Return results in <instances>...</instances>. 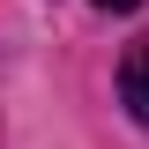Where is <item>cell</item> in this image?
<instances>
[{"label":"cell","mask_w":149,"mask_h":149,"mask_svg":"<svg viewBox=\"0 0 149 149\" xmlns=\"http://www.w3.org/2000/svg\"><path fill=\"white\" fill-rule=\"evenodd\" d=\"M119 104L149 127V45H134V52L119 60Z\"/></svg>","instance_id":"6da1fadb"},{"label":"cell","mask_w":149,"mask_h":149,"mask_svg":"<svg viewBox=\"0 0 149 149\" xmlns=\"http://www.w3.org/2000/svg\"><path fill=\"white\" fill-rule=\"evenodd\" d=\"M90 8H104V15H134L142 0H90Z\"/></svg>","instance_id":"7a4b0ae2"}]
</instances>
